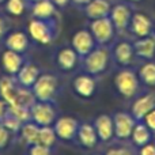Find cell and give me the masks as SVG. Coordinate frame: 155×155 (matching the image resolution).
<instances>
[{
    "label": "cell",
    "instance_id": "6da1fadb",
    "mask_svg": "<svg viewBox=\"0 0 155 155\" xmlns=\"http://www.w3.org/2000/svg\"><path fill=\"white\" fill-rule=\"evenodd\" d=\"M29 34L35 42L41 45H48L53 41L56 35V21L54 18L51 19H38L33 18L29 22Z\"/></svg>",
    "mask_w": 155,
    "mask_h": 155
},
{
    "label": "cell",
    "instance_id": "7a4b0ae2",
    "mask_svg": "<svg viewBox=\"0 0 155 155\" xmlns=\"http://www.w3.org/2000/svg\"><path fill=\"white\" fill-rule=\"evenodd\" d=\"M57 78L52 74H40L35 83L31 86V91L37 101L51 102L57 90Z\"/></svg>",
    "mask_w": 155,
    "mask_h": 155
},
{
    "label": "cell",
    "instance_id": "3957f363",
    "mask_svg": "<svg viewBox=\"0 0 155 155\" xmlns=\"http://www.w3.org/2000/svg\"><path fill=\"white\" fill-rule=\"evenodd\" d=\"M114 86L117 91L125 98H131L139 88L137 75L131 70H123L114 76Z\"/></svg>",
    "mask_w": 155,
    "mask_h": 155
},
{
    "label": "cell",
    "instance_id": "277c9868",
    "mask_svg": "<svg viewBox=\"0 0 155 155\" xmlns=\"http://www.w3.org/2000/svg\"><path fill=\"white\" fill-rule=\"evenodd\" d=\"M114 26H113L112 21L109 16H104V18L93 19L90 25V33L94 37L97 44L99 45H105L109 41H112L113 35H114Z\"/></svg>",
    "mask_w": 155,
    "mask_h": 155
},
{
    "label": "cell",
    "instance_id": "5b68a950",
    "mask_svg": "<svg viewBox=\"0 0 155 155\" xmlns=\"http://www.w3.org/2000/svg\"><path fill=\"white\" fill-rule=\"evenodd\" d=\"M30 116H31L33 123L40 127L52 125L56 121V110L51 105V102H34L30 107Z\"/></svg>",
    "mask_w": 155,
    "mask_h": 155
},
{
    "label": "cell",
    "instance_id": "8992f818",
    "mask_svg": "<svg viewBox=\"0 0 155 155\" xmlns=\"http://www.w3.org/2000/svg\"><path fill=\"white\" fill-rule=\"evenodd\" d=\"M109 63V52L104 48L93 49L84 56V68L90 75H98L104 72Z\"/></svg>",
    "mask_w": 155,
    "mask_h": 155
},
{
    "label": "cell",
    "instance_id": "52a82bcc",
    "mask_svg": "<svg viewBox=\"0 0 155 155\" xmlns=\"http://www.w3.org/2000/svg\"><path fill=\"white\" fill-rule=\"evenodd\" d=\"M53 128L56 132L57 137L61 140H74L76 137V132L79 128V121L71 116H64V117L57 118L53 123Z\"/></svg>",
    "mask_w": 155,
    "mask_h": 155
},
{
    "label": "cell",
    "instance_id": "ba28073f",
    "mask_svg": "<svg viewBox=\"0 0 155 155\" xmlns=\"http://www.w3.org/2000/svg\"><path fill=\"white\" fill-rule=\"evenodd\" d=\"M136 120L132 114L125 112H118L113 116V127H114V136L118 139H128L131 137L132 129H134Z\"/></svg>",
    "mask_w": 155,
    "mask_h": 155
},
{
    "label": "cell",
    "instance_id": "9c48e42d",
    "mask_svg": "<svg viewBox=\"0 0 155 155\" xmlns=\"http://www.w3.org/2000/svg\"><path fill=\"white\" fill-rule=\"evenodd\" d=\"M71 44H72V49L78 53V56L84 57L94 49L95 40L91 35L90 30H79L74 34Z\"/></svg>",
    "mask_w": 155,
    "mask_h": 155
},
{
    "label": "cell",
    "instance_id": "30bf717a",
    "mask_svg": "<svg viewBox=\"0 0 155 155\" xmlns=\"http://www.w3.org/2000/svg\"><path fill=\"white\" fill-rule=\"evenodd\" d=\"M131 8L128 7L127 4H116L110 8V12H109V18L112 21L113 26H114L116 30L121 31V30H125L127 27L129 26V21H131Z\"/></svg>",
    "mask_w": 155,
    "mask_h": 155
},
{
    "label": "cell",
    "instance_id": "8fae6325",
    "mask_svg": "<svg viewBox=\"0 0 155 155\" xmlns=\"http://www.w3.org/2000/svg\"><path fill=\"white\" fill-rule=\"evenodd\" d=\"M154 107H155V97L153 94H146V95L140 97L134 102V105L131 107V114L136 121H142Z\"/></svg>",
    "mask_w": 155,
    "mask_h": 155
},
{
    "label": "cell",
    "instance_id": "7c38bea8",
    "mask_svg": "<svg viewBox=\"0 0 155 155\" xmlns=\"http://www.w3.org/2000/svg\"><path fill=\"white\" fill-rule=\"evenodd\" d=\"M129 27H131V31L136 37H139V38L147 37V35H150L151 30H153V22H151V19L147 15L136 12L131 16Z\"/></svg>",
    "mask_w": 155,
    "mask_h": 155
},
{
    "label": "cell",
    "instance_id": "4fadbf2b",
    "mask_svg": "<svg viewBox=\"0 0 155 155\" xmlns=\"http://www.w3.org/2000/svg\"><path fill=\"white\" fill-rule=\"evenodd\" d=\"M94 128L98 135V139L102 142H109L114 136V127H113V118L107 114H99L94 120Z\"/></svg>",
    "mask_w": 155,
    "mask_h": 155
},
{
    "label": "cell",
    "instance_id": "5bb4252c",
    "mask_svg": "<svg viewBox=\"0 0 155 155\" xmlns=\"http://www.w3.org/2000/svg\"><path fill=\"white\" fill-rule=\"evenodd\" d=\"M23 65V59H22V53L5 49L2 54V67L8 75L15 76L21 67Z\"/></svg>",
    "mask_w": 155,
    "mask_h": 155
},
{
    "label": "cell",
    "instance_id": "9a60e30c",
    "mask_svg": "<svg viewBox=\"0 0 155 155\" xmlns=\"http://www.w3.org/2000/svg\"><path fill=\"white\" fill-rule=\"evenodd\" d=\"M74 90L82 98H91L95 93V80L91 75H79L74 79Z\"/></svg>",
    "mask_w": 155,
    "mask_h": 155
},
{
    "label": "cell",
    "instance_id": "2e32d148",
    "mask_svg": "<svg viewBox=\"0 0 155 155\" xmlns=\"http://www.w3.org/2000/svg\"><path fill=\"white\" fill-rule=\"evenodd\" d=\"M76 137L80 142V144L86 148H93L94 146L98 143V135L95 132L93 124L90 123H83L79 124V128L76 132Z\"/></svg>",
    "mask_w": 155,
    "mask_h": 155
},
{
    "label": "cell",
    "instance_id": "e0dca14e",
    "mask_svg": "<svg viewBox=\"0 0 155 155\" xmlns=\"http://www.w3.org/2000/svg\"><path fill=\"white\" fill-rule=\"evenodd\" d=\"M40 76V68L34 64H23L21 67V70L18 71V74L15 75V79L18 82V84L23 86V87L31 88V86L35 83L37 78Z\"/></svg>",
    "mask_w": 155,
    "mask_h": 155
},
{
    "label": "cell",
    "instance_id": "ac0fdd59",
    "mask_svg": "<svg viewBox=\"0 0 155 155\" xmlns=\"http://www.w3.org/2000/svg\"><path fill=\"white\" fill-rule=\"evenodd\" d=\"M110 3L107 0H91L84 5V14L88 19H98L104 16H109L110 12Z\"/></svg>",
    "mask_w": 155,
    "mask_h": 155
},
{
    "label": "cell",
    "instance_id": "d6986e66",
    "mask_svg": "<svg viewBox=\"0 0 155 155\" xmlns=\"http://www.w3.org/2000/svg\"><path fill=\"white\" fill-rule=\"evenodd\" d=\"M57 12V7L51 0H38L31 4L33 18L38 19H51L54 18Z\"/></svg>",
    "mask_w": 155,
    "mask_h": 155
},
{
    "label": "cell",
    "instance_id": "ffe728a7",
    "mask_svg": "<svg viewBox=\"0 0 155 155\" xmlns=\"http://www.w3.org/2000/svg\"><path fill=\"white\" fill-rule=\"evenodd\" d=\"M16 88H18L16 79L12 75L0 78V97L3 101L7 102V105H11L14 102Z\"/></svg>",
    "mask_w": 155,
    "mask_h": 155
},
{
    "label": "cell",
    "instance_id": "44dd1931",
    "mask_svg": "<svg viewBox=\"0 0 155 155\" xmlns=\"http://www.w3.org/2000/svg\"><path fill=\"white\" fill-rule=\"evenodd\" d=\"M134 52L139 57L151 60L155 56V40L153 37H142L134 44Z\"/></svg>",
    "mask_w": 155,
    "mask_h": 155
},
{
    "label": "cell",
    "instance_id": "7402d4cb",
    "mask_svg": "<svg viewBox=\"0 0 155 155\" xmlns=\"http://www.w3.org/2000/svg\"><path fill=\"white\" fill-rule=\"evenodd\" d=\"M29 46V37L23 31H14L5 38V48L10 51L23 53Z\"/></svg>",
    "mask_w": 155,
    "mask_h": 155
},
{
    "label": "cell",
    "instance_id": "603a6c76",
    "mask_svg": "<svg viewBox=\"0 0 155 155\" xmlns=\"http://www.w3.org/2000/svg\"><path fill=\"white\" fill-rule=\"evenodd\" d=\"M134 53V46L127 41H123V42H118L114 46V53L113 54H114V60L117 61V64L125 67V65L131 64Z\"/></svg>",
    "mask_w": 155,
    "mask_h": 155
},
{
    "label": "cell",
    "instance_id": "cb8c5ba5",
    "mask_svg": "<svg viewBox=\"0 0 155 155\" xmlns=\"http://www.w3.org/2000/svg\"><path fill=\"white\" fill-rule=\"evenodd\" d=\"M78 63V53L72 48H63L57 53V64L61 70L70 71Z\"/></svg>",
    "mask_w": 155,
    "mask_h": 155
},
{
    "label": "cell",
    "instance_id": "d4e9b609",
    "mask_svg": "<svg viewBox=\"0 0 155 155\" xmlns=\"http://www.w3.org/2000/svg\"><path fill=\"white\" fill-rule=\"evenodd\" d=\"M38 131H40V125H37L35 123H23L19 129L21 132V137L27 146L35 144L38 140Z\"/></svg>",
    "mask_w": 155,
    "mask_h": 155
},
{
    "label": "cell",
    "instance_id": "484cf974",
    "mask_svg": "<svg viewBox=\"0 0 155 155\" xmlns=\"http://www.w3.org/2000/svg\"><path fill=\"white\" fill-rule=\"evenodd\" d=\"M131 139L134 140V143L139 147L142 146L147 144L151 139V131L148 129V127L146 124L142 123H137L135 124L134 129H132V134H131Z\"/></svg>",
    "mask_w": 155,
    "mask_h": 155
},
{
    "label": "cell",
    "instance_id": "4316f807",
    "mask_svg": "<svg viewBox=\"0 0 155 155\" xmlns=\"http://www.w3.org/2000/svg\"><path fill=\"white\" fill-rule=\"evenodd\" d=\"M34 102H35V97L33 94V91H30L29 87H23V86L19 84L18 88H16L14 102L11 105H22V106L26 107H31V105Z\"/></svg>",
    "mask_w": 155,
    "mask_h": 155
},
{
    "label": "cell",
    "instance_id": "83f0119b",
    "mask_svg": "<svg viewBox=\"0 0 155 155\" xmlns=\"http://www.w3.org/2000/svg\"><path fill=\"white\" fill-rule=\"evenodd\" d=\"M57 140V135L54 132V128L51 125H44L40 127V131H38V140L37 143L46 147H52V146L56 143Z\"/></svg>",
    "mask_w": 155,
    "mask_h": 155
},
{
    "label": "cell",
    "instance_id": "f1b7e54d",
    "mask_svg": "<svg viewBox=\"0 0 155 155\" xmlns=\"http://www.w3.org/2000/svg\"><path fill=\"white\" fill-rule=\"evenodd\" d=\"M139 78L147 86H155V63L148 61L139 70Z\"/></svg>",
    "mask_w": 155,
    "mask_h": 155
},
{
    "label": "cell",
    "instance_id": "f546056e",
    "mask_svg": "<svg viewBox=\"0 0 155 155\" xmlns=\"http://www.w3.org/2000/svg\"><path fill=\"white\" fill-rule=\"evenodd\" d=\"M7 107H8V106H7ZM0 123H2L3 125H4L10 132H19V129H21L22 124H23L21 120H19V118H16L15 116H14L8 109H7V112H5V114L2 117Z\"/></svg>",
    "mask_w": 155,
    "mask_h": 155
},
{
    "label": "cell",
    "instance_id": "4dcf8cb0",
    "mask_svg": "<svg viewBox=\"0 0 155 155\" xmlns=\"http://www.w3.org/2000/svg\"><path fill=\"white\" fill-rule=\"evenodd\" d=\"M5 11L10 15L21 16L25 12L26 8V2L25 0H5Z\"/></svg>",
    "mask_w": 155,
    "mask_h": 155
},
{
    "label": "cell",
    "instance_id": "1f68e13d",
    "mask_svg": "<svg viewBox=\"0 0 155 155\" xmlns=\"http://www.w3.org/2000/svg\"><path fill=\"white\" fill-rule=\"evenodd\" d=\"M16 118L22 121V123H27V121L31 120V116H30V107L22 106V105H8L7 107Z\"/></svg>",
    "mask_w": 155,
    "mask_h": 155
},
{
    "label": "cell",
    "instance_id": "d6a6232c",
    "mask_svg": "<svg viewBox=\"0 0 155 155\" xmlns=\"http://www.w3.org/2000/svg\"><path fill=\"white\" fill-rule=\"evenodd\" d=\"M29 155H52L51 147H46L42 146L40 143H35V144L29 146Z\"/></svg>",
    "mask_w": 155,
    "mask_h": 155
},
{
    "label": "cell",
    "instance_id": "836d02e7",
    "mask_svg": "<svg viewBox=\"0 0 155 155\" xmlns=\"http://www.w3.org/2000/svg\"><path fill=\"white\" fill-rule=\"evenodd\" d=\"M10 135H11V132L0 123V148L7 147L8 142H10Z\"/></svg>",
    "mask_w": 155,
    "mask_h": 155
},
{
    "label": "cell",
    "instance_id": "e575fe53",
    "mask_svg": "<svg viewBox=\"0 0 155 155\" xmlns=\"http://www.w3.org/2000/svg\"><path fill=\"white\" fill-rule=\"evenodd\" d=\"M143 120H144L146 125L148 127V129H150L151 132H154V135H155V107L143 118Z\"/></svg>",
    "mask_w": 155,
    "mask_h": 155
},
{
    "label": "cell",
    "instance_id": "d590c367",
    "mask_svg": "<svg viewBox=\"0 0 155 155\" xmlns=\"http://www.w3.org/2000/svg\"><path fill=\"white\" fill-rule=\"evenodd\" d=\"M106 155H134L131 150L125 147H117V148H110L106 151Z\"/></svg>",
    "mask_w": 155,
    "mask_h": 155
},
{
    "label": "cell",
    "instance_id": "8d00e7d4",
    "mask_svg": "<svg viewBox=\"0 0 155 155\" xmlns=\"http://www.w3.org/2000/svg\"><path fill=\"white\" fill-rule=\"evenodd\" d=\"M140 155H155V144H153V143L148 142L147 144L142 146Z\"/></svg>",
    "mask_w": 155,
    "mask_h": 155
},
{
    "label": "cell",
    "instance_id": "74e56055",
    "mask_svg": "<svg viewBox=\"0 0 155 155\" xmlns=\"http://www.w3.org/2000/svg\"><path fill=\"white\" fill-rule=\"evenodd\" d=\"M7 106H8L7 102L0 98V120H2V117L5 114V112H7Z\"/></svg>",
    "mask_w": 155,
    "mask_h": 155
},
{
    "label": "cell",
    "instance_id": "f35d334b",
    "mask_svg": "<svg viewBox=\"0 0 155 155\" xmlns=\"http://www.w3.org/2000/svg\"><path fill=\"white\" fill-rule=\"evenodd\" d=\"M52 3H53L56 7H60V8H63V7H65V5L68 4V3L71 2V0H51Z\"/></svg>",
    "mask_w": 155,
    "mask_h": 155
},
{
    "label": "cell",
    "instance_id": "ab89813d",
    "mask_svg": "<svg viewBox=\"0 0 155 155\" xmlns=\"http://www.w3.org/2000/svg\"><path fill=\"white\" fill-rule=\"evenodd\" d=\"M71 2H72L74 4H76V5H83V7H84L87 3L91 2V0H71Z\"/></svg>",
    "mask_w": 155,
    "mask_h": 155
},
{
    "label": "cell",
    "instance_id": "60d3db41",
    "mask_svg": "<svg viewBox=\"0 0 155 155\" xmlns=\"http://www.w3.org/2000/svg\"><path fill=\"white\" fill-rule=\"evenodd\" d=\"M5 33V22L3 21V18H0V37Z\"/></svg>",
    "mask_w": 155,
    "mask_h": 155
},
{
    "label": "cell",
    "instance_id": "b9f144b4",
    "mask_svg": "<svg viewBox=\"0 0 155 155\" xmlns=\"http://www.w3.org/2000/svg\"><path fill=\"white\" fill-rule=\"evenodd\" d=\"M25 2H26V4H33V3L38 2V0H25Z\"/></svg>",
    "mask_w": 155,
    "mask_h": 155
},
{
    "label": "cell",
    "instance_id": "7bdbcfd3",
    "mask_svg": "<svg viewBox=\"0 0 155 155\" xmlns=\"http://www.w3.org/2000/svg\"><path fill=\"white\" fill-rule=\"evenodd\" d=\"M128 2H134V3H136V2H140V0H128Z\"/></svg>",
    "mask_w": 155,
    "mask_h": 155
},
{
    "label": "cell",
    "instance_id": "ee69618b",
    "mask_svg": "<svg viewBox=\"0 0 155 155\" xmlns=\"http://www.w3.org/2000/svg\"><path fill=\"white\" fill-rule=\"evenodd\" d=\"M5 2V0H0V4H3V3H4Z\"/></svg>",
    "mask_w": 155,
    "mask_h": 155
}]
</instances>
